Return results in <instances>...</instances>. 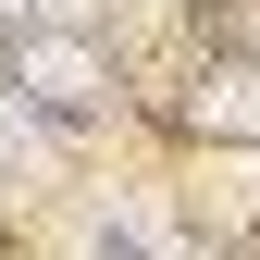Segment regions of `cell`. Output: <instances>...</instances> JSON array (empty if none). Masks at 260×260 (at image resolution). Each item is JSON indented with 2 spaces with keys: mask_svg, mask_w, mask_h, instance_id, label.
Masks as SVG:
<instances>
[{
  "mask_svg": "<svg viewBox=\"0 0 260 260\" xmlns=\"http://www.w3.org/2000/svg\"><path fill=\"white\" fill-rule=\"evenodd\" d=\"M38 174H50V137H38V112H25V100H0V199H25Z\"/></svg>",
  "mask_w": 260,
  "mask_h": 260,
  "instance_id": "obj_1",
  "label": "cell"
},
{
  "mask_svg": "<svg viewBox=\"0 0 260 260\" xmlns=\"http://www.w3.org/2000/svg\"><path fill=\"white\" fill-rule=\"evenodd\" d=\"M25 87H38V100H87V87H100V62H87L75 38H38V50H25Z\"/></svg>",
  "mask_w": 260,
  "mask_h": 260,
  "instance_id": "obj_2",
  "label": "cell"
},
{
  "mask_svg": "<svg viewBox=\"0 0 260 260\" xmlns=\"http://www.w3.org/2000/svg\"><path fill=\"white\" fill-rule=\"evenodd\" d=\"M199 124H211V137H260V75H211Z\"/></svg>",
  "mask_w": 260,
  "mask_h": 260,
  "instance_id": "obj_3",
  "label": "cell"
}]
</instances>
